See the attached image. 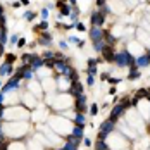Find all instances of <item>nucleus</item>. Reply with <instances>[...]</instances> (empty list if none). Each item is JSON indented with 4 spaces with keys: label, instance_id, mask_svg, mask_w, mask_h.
Wrapping results in <instances>:
<instances>
[{
    "label": "nucleus",
    "instance_id": "9b49d317",
    "mask_svg": "<svg viewBox=\"0 0 150 150\" xmlns=\"http://www.w3.org/2000/svg\"><path fill=\"white\" fill-rule=\"evenodd\" d=\"M38 45H43V47H50L52 45V35L48 31H42L40 38H38Z\"/></svg>",
    "mask_w": 150,
    "mask_h": 150
},
{
    "label": "nucleus",
    "instance_id": "20e7f679",
    "mask_svg": "<svg viewBox=\"0 0 150 150\" xmlns=\"http://www.w3.org/2000/svg\"><path fill=\"white\" fill-rule=\"evenodd\" d=\"M126 110H128V109H126L122 104H116L114 107H112V110H110L109 119H112V121H116V122H117L121 116H124V114H126Z\"/></svg>",
    "mask_w": 150,
    "mask_h": 150
},
{
    "label": "nucleus",
    "instance_id": "8fccbe9b",
    "mask_svg": "<svg viewBox=\"0 0 150 150\" xmlns=\"http://www.w3.org/2000/svg\"><path fill=\"white\" fill-rule=\"evenodd\" d=\"M109 95H116V86H110V90H109Z\"/></svg>",
    "mask_w": 150,
    "mask_h": 150
},
{
    "label": "nucleus",
    "instance_id": "13d9d810",
    "mask_svg": "<svg viewBox=\"0 0 150 150\" xmlns=\"http://www.w3.org/2000/svg\"><path fill=\"white\" fill-rule=\"evenodd\" d=\"M2 86H4V83H2V81H0V88H2Z\"/></svg>",
    "mask_w": 150,
    "mask_h": 150
},
{
    "label": "nucleus",
    "instance_id": "e433bc0d",
    "mask_svg": "<svg viewBox=\"0 0 150 150\" xmlns=\"http://www.w3.org/2000/svg\"><path fill=\"white\" fill-rule=\"evenodd\" d=\"M97 71H98L97 67H88V69H86V74L88 76H97Z\"/></svg>",
    "mask_w": 150,
    "mask_h": 150
},
{
    "label": "nucleus",
    "instance_id": "9d476101",
    "mask_svg": "<svg viewBox=\"0 0 150 150\" xmlns=\"http://www.w3.org/2000/svg\"><path fill=\"white\" fill-rule=\"evenodd\" d=\"M12 74H14V66H12V64H9V62L0 64V78H4V76H12Z\"/></svg>",
    "mask_w": 150,
    "mask_h": 150
},
{
    "label": "nucleus",
    "instance_id": "72a5a7b5",
    "mask_svg": "<svg viewBox=\"0 0 150 150\" xmlns=\"http://www.w3.org/2000/svg\"><path fill=\"white\" fill-rule=\"evenodd\" d=\"M19 38H21L19 35H12V36L9 38V43H11V45H17V42H19Z\"/></svg>",
    "mask_w": 150,
    "mask_h": 150
},
{
    "label": "nucleus",
    "instance_id": "7ed1b4c3",
    "mask_svg": "<svg viewBox=\"0 0 150 150\" xmlns=\"http://www.w3.org/2000/svg\"><path fill=\"white\" fill-rule=\"evenodd\" d=\"M28 67H30L33 73L40 71V69L43 67V57H42V55H38V54H33V55H31L30 64H28Z\"/></svg>",
    "mask_w": 150,
    "mask_h": 150
},
{
    "label": "nucleus",
    "instance_id": "6ab92c4d",
    "mask_svg": "<svg viewBox=\"0 0 150 150\" xmlns=\"http://www.w3.org/2000/svg\"><path fill=\"white\" fill-rule=\"evenodd\" d=\"M60 9V14L59 17H64V16H71V11H73V5H69V4H64L62 7H59Z\"/></svg>",
    "mask_w": 150,
    "mask_h": 150
},
{
    "label": "nucleus",
    "instance_id": "412c9836",
    "mask_svg": "<svg viewBox=\"0 0 150 150\" xmlns=\"http://www.w3.org/2000/svg\"><path fill=\"white\" fill-rule=\"evenodd\" d=\"M69 17H71V23H73V24H76V23H78V21H79V9H78V7H73V11H71V16H69Z\"/></svg>",
    "mask_w": 150,
    "mask_h": 150
},
{
    "label": "nucleus",
    "instance_id": "5fc2aeb1",
    "mask_svg": "<svg viewBox=\"0 0 150 150\" xmlns=\"http://www.w3.org/2000/svg\"><path fill=\"white\" fill-rule=\"evenodd\" d=\"M30 4V0H21V5H28Z\"/></svg>",
    "mask_w": 150,
    "mask_h": 150
},
{
    "label": "nucleus",
    "instance_id": "603ef678",
    "mask_svg": "<svg viewBox=\"0 0 150 150\" xmlns=\"http://www.w3.org/2000/svg\"><path fill=\"white\" fill-rule=\"evenodd\" d=\"M47 9H48V11H50V9H55V4H48V5H47Z\"/></svg>",
    "mask_w": 150,
    "mask_h": 150
},
{
    "label": "nucleus",
    "instance_id": "a878e982",
    "mask_svg": "<svg viewBox=\"0 0 150 150\" xmlns=\"http://www.w3.org/2000/svg\"><path fill=\"white\" fill-rule=\"evenodd\" d=\"M66 142H69V143H73V145H78V147H79V143H81L83 140H79V138H76V136H73V135H67L66 136Z\"/></svg>",
    "mask_w": 150,
    "mask_h": 150
},
{
    "label": "nucleus",
    "instance_id": "2eb2a0df",
    "mask_svg": "<svg viewBox=\"0 0 150 150\" xmlns=\"http://www.w3.org/2000/svg\"><path fill=\"white\" fill-rule=\"evenodd\" d=\"M73 121H74V126H79V128H85L86 126V116L81 114V112H76Z\"/></svg>",
    "mask_w": 150,
    "mask_h": 150
},
{
    "label": "nucleus",
    "instance_id": "4d7b16f0",
    "mask_svg": "<svg viewBox=\"0 0 150 150\" xmlns=\"http://www.w3.org/2000/svg\"><path fill=\"white\" fill-rule=\"evenodd\" d=\"M147 55H149V57H150V48H149V52H147Z\"/></svg>",
    "mask_w": 150,
    "mask_h": 150
},
{
    "label": "nucleus",
    "instance_id": "423d86ee",
    "mask_svg": "<svg viewBox=\"0 0 150 150\" xmlns=\"http://www.w3.org/2000/svg\"><path fill=\"white\" fill-rule=\"evenodd\" d=\"M116 128H117V124H116V121H112V119H107L100 124V129L98 131H102V133H105V135H110V133H114L116 131Z\"/></svg>",
    "mask_w": 150,
    "mask_h": 150
},
{
    "label": "nucleus",
    "instance_id": "bf43d9fd",
    "mask_svg": "<svg viewBox=\"0 0 150 150\" xmlns=\"http://www.w3.org/2000/svg\"><path fill=\"white\" fill-rule=\"evenodd\" d=\"M0 57H2V55H0Z\"/></svg>",
    "mask_w": 150,
    "mask_h": 150
},
{
    "label": "nucleus",
    "instance_id": "c85d7f7f",
    "mask_svg": "<svg viewBox=\"0 0 150 150\" xmlns=\"http://www.w3.org/2000/svg\"><path fill=\"white\" fill-rule=\"evenodd\" d=\"M107 83H109V85H112V86H116L117 83H121V78H114V76H109Z\"/></svg>",
    "mask_w": 150,
    "mask_h": 150
},
{
    "label": "nucleus",
    "instance_id": "09e8293b",
    "mask_svg": "<svg viewBox=\"0 0 150 150\" xmlns=\"http://www.w3.org/2000/svg\"><path fill=\"white\" fill-rule=\"evenodd\" d=\"M4 102H5V93L0 91V104H4Z\"/></svg>",
    "mask_w": 150,
    "mask_h": 150
},
{
    "label": "nucleus",
    "instance_id": "f03ea898",
    "mask_svg": "<svg viewBox=\"0 0 150 150\" xmlns=\"http://www.w3.org/2000/svg\"><path fill=\"white\" fill-rule=\"evenodd\" d=\"M104 35H105V30L102 26H91L88 30V36H90L91 42H98V40H104Z\"/></svg>",
    "mask_w": 150,
    "mask_h": 150
},
{
    "label": "nucleus",
    "instance_id": "473e14b6",
    "mask_svg": "<svg viewBox=\"0 0 150 150\" xmlns=\"http://www.w3.org/2000/svg\"><path fill=\"white\" fill-rule=\"evenodd\" d=\"M31 55H33V54H23V57H21V59H23V64H24V66H28V64H30Z\"/></svg>",
    "mask_w": 150,
    "mask_h": 150
},
{
    "label": "nucleus",
    "instance_id": "c756f323",
    "mask_svg": "<svg viewBox=\"0 0 150 150\" xmlns=\"http://www.w3.org/2000/svg\"><path fill=\"white\" fill-rule=\"evenodd\" d=\"M43 66L50 67V69H54V66H55V59H43Z\"/></svg>",
    "mask_w": 150,
    "mask_h": 150
},
{
    "label": "nucleus",
    "instance_id": "dca6fc26",
    "mask_svg": "<svg viewBox=\"0 0 150 150\" xmlns=\"http://www.w3.org/2000/svg\"><path fill=\"white\" fill-rule=\"evenodd\" d=\"M119 129L122 131V135H128V138H129V140H135V138H136V131H135V129H131L129 126H126L124 122L119 126Z\"/></svg>",
    "mask_w": 150,
    "mask_h": 150
},
{
    "label": "nucleus",
    "instance_id": "a211bd4d",
    "mask_svg": "<svg viewBox=\"0 0 150 150\" xmlns=\"http://www.w3.org/2000/svg\"><path fill=\"white\" fill-rule=\"evenodd\" d=\"M83 129L85 128H79V126H73L71 128V133L69 135H73V136H76V138H79V140H83L85 136H83Z\"/></svg>",
    "mask_w": 150,
    "mask_h": 150
},
{
    "label": "nucleus",
    "instance_id": "58836bf2",
    "mask_svg": "<svg viewBox=\"0 0 150 150\" xmlns=\"http://www.w3.org/2000/svg\"><path fill=\"white\" fill-rule=\"evenodd\" d=\"M97 66H98L97 59H88V67H97Z\"/></svg>",
    "mask_w": 150,
    "mask_h": 150
},
{
    "label": "nucleus",
    "instance_id": "ddd939ff",
    "mask_svg": "<svg viewBox=\"0 0 150 150\" xmlns=\"http://www.w3.org/2000/svg\"><path fill=\"white\" fill-rule=\"evenodd\" d=\"M69 66V57H66L64 60H55V66H54V69L59 73V74H62L64 71H66V67Z\"/></svg>",
    "mask_w": 150,
    "mask_h": 150
},
{
    "label": "nucleus",
    "instance_id": "f704fd0d",
    "mask_svg": "<svg viewBox=\"0 0 150 150\" xmlns=\"http://www.w3.org/2000/svg\"><path fill=\"white\" fill-rule=\"evenodd\" d=\"M59 47L62 48V50H67V48H69V43H67V40H60V42H59Z\"/></svg>",
    "mask_w": 150,
    "mask_h": 150
},
{
    "label": "nucleus",
    "instance_id": "ea45409f",
    "mask_svg": "<svg viewBox=\"0 0 150 150\" xmlns=\"http://www.w3.org/2000/svg\"><path fill=\"white\" fill-rule=\"evenodd\" d=\"M47 17H48V9L43 7V9H42V21H47Z\"/></svg>",
    "mask_w": 150,
    "mask_h": 150
},
{
    "label": "nucleus",
    "instance_id": "4be33fe9",
    "mask_svg": "<svg viewBox=\"0 0 150 150\" xmlns=\"http://www.w3.org/2000/svg\"><path fill=\"white\" fill-rule=\"evenodd\" d=\"M69 43H74L78 48H83V47H85V42L79 40V38H76V36H69Z\"/></svg>",
    "mask_w": 150,
    "mask_h": 150
},
{
    "label": "nucleus",
    "instance_id": "a19ab883",
    "mask_svg": "<svg viewBox=\"0 0 150 150\" xmlns=\"http://www.w3.org/2000/svg\"><path fill=\"white\" fill-rule=\"evenodd\" d=\"M86 85H88V86H93V85H95V76H88V78H86Z\"/></svg>",
    "mask_w": 150,
    "mask_h": 150
},
{
    "label": "nucleus",
    "instance_id": "6e6552de",
    "mask_svg": "<svg viewBox=\"0 0 150 150\" xmlns=\"http://www.w3.org/2000/svg\"><path fill=\"white\" fill-rule=\"evenodd\" d=\"M67 91H69V95H73V97H79V95H83V93H85L83 83H81L79 79H78V81H73Z\"/></svg>",
    "mask_w": 150,
    "mask_h": 150
},
{
    "label": "nucleus",
    "instance_id": "4468645a",
    "mask_svg": "<svg viewBox=\"0 0 150 150\" xmlns=\"http://www.w3.org/2000/svg\"><path fill=\"white\" fill-rule=\"evenodd\" d=\"M104 42L107 47H114L116 43H117V38H116V35H112L110 31L105 30V35H104Z\"/></svg>",
    "mask_w": 150,
    "mask_h": 150
},
{
    "label": "nucleus",
    "instance_id": "cd10ccee",
    "mask_svg": "<svg viewBox=\"0 0 150 150\" xmlns=\"http://www.w3.org/2000/svg\"><path fill=\"white\" fill-rule=\"evenodd\" d=\"M36 12H33V11H26V12H24V16H23V17H24V19H26V21H33V19H35V17H36Z\"/></svg>",
    "mask_w": 150,
    "mask_h": 150
},
{
    "label": "nucleus",
    "instance_id": "393cba45",
    "mask_svg": "<svg viewBox=\"0 0 150 150\" xmlns=\"http://www.w3.org/2000/svg\"><path fill=\"white\" fill-rule=\"evenodd\" d=\"M33 78H35V73H33L30 67H28V69L24 71V74H23V81H31Z\"/></svg>",
    "mask_w": 150,
    "mask_h": 150
},
{
    "label": "nucleus",
    "instance_id": "c03bdc74",
    "mask_svg": "<svg viewBox=\"0 0 150 150\" xmlns=\"http://www.w3.org/2000/svg\"><path fill=\"white\" fill-rule=\"evenodd\" d=\"M0 150H9V143L7 142H2L0 143Z\"/></svg>",
    "mask_w": 150,
    "mask_h": 150
},
{
    "label": "nucleus",
    "instance_id": "5701e85b",
    "mask_svg": "<svg viewBox=\"0 0 150 150\" xmlns=\"http://www.w3.org/2000/svg\"><path fill=\"white\" fill-rule=\"evenodd\" d=\"M95 150H110V149H109L107 142H100V140H97V142H95Z\"/></svg>",
    "mask_w": 150,
    "mask_h": 150
},
{
    "label": "nucleus",
    "instance_id": "bb28decb",
    "mask_svg": "<svg viewBox=\"0 0 150 150\" xmlns=\"http://www.w3.org/2000/svg\"><path fill=\"white\" fill-rule=\"evenodd\" d=\"M35 30L36 31H47L48 30V23H47V21H40V24L35 26Z\"/></svg>",
    "mask_w": 150,
    "mask_h": 150
},
{
    "label": "nucleus",
    "instance_id": "b1692460",
    "mask_svg": "<svg viewBox=\"0 0 150 150\" xmlns=\"http://www.w3.org/2000/svg\"><path fill=\"white\" fill-rule=\"evenodd\" d=\"M0 43L2 45L7 43V26L5 28H0Z\"/></svg>",
    "mask_w": 150,
    "mask_h": 150
},
{
    "label": "nucleus",
    "instance_id": "2f4dec72",
    "mask_svg": "<svg viewBox=\"0 0 150 150\" xmlns=\"http://www.w3.org/2000/svg\"><path fill=\"white\" fill-rule=\"evenodd\" d=\"M98 110H100V107L97 104H91V107H90V116H97L98 114Z\"/></svg>",
    "mask_w": 150,
    "mask_h": 150
},
{
    "label": "nucleus",
    "instance_id": "a18cd8bd",
    "mask_svg": "<svg viewBox=\"0 0 150 150\" xmlns=\"http://www.w3.org/2000/svg\"><path fill=\"white\" fill-rule=\"evenodd\" d=\"M97 7H98V9L105 7V0H97Z\"/></svg>",
    "mask_w": 150,
    "mask_h": 150
},
{
    "label": "nucleus",
    "instance_id": "37998d69",
    "mask_svg": "<svg viewBox=\"0 0 150 150\" xmlns=\"http://www.w3.org/2000/svg\"><path fill=\"white\" fill-rule=\"evenodd\" d=\"M24 45H26V38H19V42H17V45H16V47H19V48H23Z\"/></svg>",
    "mask_w": 150,
    "mask_h": 150
},
{
    "label": "nucleus",
    "instance_id": "1a4fd4ad",
    "mask_svg": "<svg viewBox=\"0 0 150 150\" xmlns=\"http://www.w3.org/2000/svg\"><path fill=\"white\" fill-rule=\"evenodd\" d=\"M135 66L138 67V69H143V67H149V66H150V57L147 55V52L136 57V59H135Z\"/></svg>",
    "mask_w": 150,
    "mask_h": 150
},
{
    "label": "nucleus",
    "instance_id": "0eeeda50",
    "mask_svg": "<svg viewBox=\"0 0 150 150\" xmlns=\"http://www.w3.org/2000/svg\"><path fill=\"white\" fill-rule=\"evenodd\" d=\"M105 21V14L102 12V11H93L90 14V23L91 26H102Z\"/></svg>",
    "mask_w": 150,
    "mask_h": 150
},
{
    "label": "nucleus",
    "instance_id": "c9c22d12",
    "mask_svg": "<svg viewBox=\"0 0 150 150\" xmlns=\"http://www.w3.org/2000/svg\"><path fill=\"white\" fill-rule=\"evenodd\" d=\"M5 55H7V57H5V62H9V64H12V62L16 60V55H14V54H5Z\"/></svg>",
    "mask_w": 150,
    "mask_h": 150
},
{
    "label": "nucleus",
    "instance_id": "4c0bfd02",
    "mask_svg": "<svg viewBox=\"0 0 150 150\" xmlns=\"http://www.w3.org/2000/svg\"><path fill=\"white\" fill-rule=\"evenodd\" d=\"M42 57H43V59H54V52L47 50V52H43V54H42Z\"/></svg>",
    "mask_w": 150,
    "mask_h": 150
},
{
    "label": "nucleus",
    "instance_id": "f257e3e1",
    "mask_svg": "<svg viewBox=\"0 0 150 150\" xmlns=\"http://www.w3.org/2000/svg\"><path fill=\"white\" fill-rule=\"evenodd\" d=\"M135 59L126 48L122 50V52H116V57H114V64L117 66V67H133L135 66Z\"/></svg>",
    "mask_w": 150,
    "mask_h": 150
},
{
    "label": "nucleus",
    "instance_id": "f8f14e48",
    "mask_svg": "<svg viewBox=\"0 0 150 150\" xmlns=\"http://www.w3.org/2000/svg\"><path fill=\"white\" fill-rule=\"evenodd\" d=\"M105 62H110L114 64V57H116V52H114V47H105V50L102 52Z\"/></svg>",
    "mask_w": 150,
    "mask_h": 150
},
{
    "label": "nucleus",
    "instance_id": "6e6d98bb",
    "mask_svg": "<svg viewBox=\"0 0 150 150\" xmlns=\"http://www.w3.org/2000/svg\"><path fill=\"white\" fill-rule=\"evenodd\" d=\"M2 14H5V12H4V7H2V4H0V16Z\"/></svg>",
    "mask_w": 150,
    "mask_h": 150
},
{
    "label": "nucleus",
    "instance_id": "7c9ffc66",
    "mask_svg": "<svg viewBox=\"0 0 150 150\" xmlns=\"http://www.w3.org/2000/svg\"><path fill=\"white\" fill-rule=\"evenodd\" d=\"M74 30H78V31H81V33H83V31H86V26H85V23L78 21V23L74 24Z\"/></svg>",
    "mask_w": 150,
    "mask_h": 150
},
{
    "label": "nucleus",
    "instance_id": "de8ad7c7",
    "mask_svg": "<svg viewBox=\"0 0 150 150\" xmlns=\"http://www.w3.org/2000/svg\"><path fill=\"white\" fill-rule=\"evenodd\" d=\"M100 79H102V81H107V79H109V73H104V74H100Z\"/></svg>",
    "mask_w": 150,
    "mask_h": 150
},
{
    "label": "nucleus",
    "instance_id": "49530a36",
    "mask_svg": "<svg viewBox=\"0 0 150 150\" xmlns=\"http://www.w3.org/2000/svg\"><path fill=\"white\" fill-rule=\"evenodd\" d=\"M83 143H85L86 147H90V145H91V140H90V138H83Z\"/></svg>",
    "mask_w": 150,
    "mask_h": 150
},
{
    "label": "nucleus",
    "instance_id": "864d4df0",
    "mask_svg": "<svg viewBox=\"0 0 150 150\" xmlns=\"http://www.w3.org/2000/svg\"><path fill=\"white\" fill-rule=\"evenodd\" d=\"M67 2H69V5H73V7H74V5H76V2H78V0H67Z\"/></svg>",
    "mask_w": 150,
    "mask_h": 150
},
{
    "label": "nucleus",
    "instance_id": "79ce46f5",
    "mask_svg": "<svg viewBox=\"0 0 150 150\" xmlns=\"http://www.w3.org/2000/svg\"><path fill=\"white\" fill-rule=\"evenodd\" d=\"M5 23H7V17H5V14L0 16V28H5Z\"/></svg>",
    "mask_w": 150,
    "mask_h": 150
},
{
    "label": "nucleus",
    "instance_id": "39448f33",
    "mask_svg": "<svg viewBox=\"0 0 150 150\" xmlns=\"http://www.w3.org/2000/svg\"><path fill=\"white\" fill-rule=\"evenodd\" d=\"M86 100H88V97L83 93V95H79V97H76V104H74V112H81V114H85L86 110H88V107H86Z\"/></svg>",
    "mask_w": 150,
    "mask_h": 150
},
{
    "label": "nucleus",
    "instance_id": "f3484780",
    "mask_svg": "<svg viewBox=\"0 0 150 150\" xmlns=\"http://www.w3.org/2000/svg\"><path fill=\"white\" fill-rule=\"evenodd\" d=\"M140 76H142V73H140V69H138L136 66L129 67V74H128V79H129V81H135V79H138Z\"/></svg>",
    "mask_w": 150,
    "mask_h": 150
},
{
    "label": "nucleus",
    "instance_id": "3c124183",
    "mask_svg": "<svg viewBox=\"0 0 150 150\" xmlns=\"http://www.w3.org/2000/svg\"><path fill=\"white\" fill-rule=\"evenodd\" d=\"M12 7L17 9V7H21V2H12Z\"/></svg>",
    "mask_w": 150,
    "mask_h": 150
},
{
    "label": "nucleus",
    "instance_id": "aec40b11",
    "mask_svg": "<svg viewBox=\"0 0 150 150\" xmlns=\"http://www.w3.org/2000/svg\"><path fill=\"white\" fill-rule=\"evenodd\" d=\"M105 42L104 40H98V42H93V50H95V52H98V54H102V52H104L105 50Z\"/></svg>",
    "mask_w": 150,
    "mask_h": 150
}]
</instances>
